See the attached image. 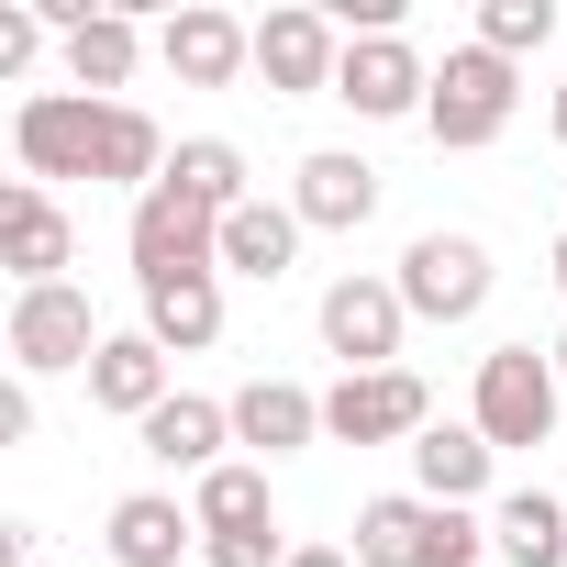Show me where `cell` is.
I'll list each match as a JSON object with an SVG mask.
<instances>
[{"label": "cell", "instance_id": "cb8c5ba5", "mask_svg": "<svg viewBox=\"0 0 567 567\" xmlns=\"http://www.w3.org/2000/svg\"><path fill=\"white\" fill-rule=\"evenodd\" d=\"M167 189H189L200 212H245L256 189H245V156L223 145V134H189L178 156H167Z\"/></svg>", "mask_w": 567, "mask_h": 567}, {"label": "cell", "instance_id": "7c38bea8", "mask_svg": "<svg viewBox=\"0 0 567 567\" xmlns=\"http://www.w3.org/2000/svg\"><path fill=\"white\" fill-rule=\"evenodd\" d=\"M156 56H167L178 90H234V79L256 68V23H234V12H178V23L156 34Z\"/></svg>", "mask_w": 567, "mask_h": 567}, {"label": "cell", "instance_id": "52a82bcc", "mask_svg": "<svg viewBox=\"0 0 567 567\" xmlns=\"http://www.w3.org/2000/svg\"><path fill=\"white\" fill-rule=\"evenodd\" d=\"M112 334L90 323V290H68V278H56V290H12V368L23 379H56V368H90Z\"/></svg>", "mask_w": 567, "mask_h": 567}, {"label": "cell", "instance_id": "30bf717a", "mask_svg": "<svg viewBox=\"0 0 567 567\" xmlns=\"http://www.w3.org/2000/svg\"><path fill=\"white\" fill-rule=\"evenodd\" d=\"M334 68H346L334 12H267V23H256V79H267L278 101H334Z\"/></svg>", "mask_w": 567, "mask_h": 567}, {"label": "cell", "instance_id": "7a4b0ae2", "mask_svg": "<svg viewBox=\"0 0 567 567\" xmlns=\"http://www.w3.org/2000/svg\"><path fill=\"white\" fill-rule=\"evenodd\" d=\"M12 156H23L34 189L101 178V167H112V101H90V90H34V101L12 112Z\"/></svg>", "mask_w": 567, "mask_h": 567}, {"label": "cell", "instance_id": "3957f363", "mask_svg": "<svg viewBox=\"0 0 567 567\" xmlns=\"http://www.w3.org/2000/svg\"><path fill=\"white\" fill-rule=\"evenodd\" d=\"M556 401H567L556 357H534V346H489V357H478V390H467V423L512 456V445H556Z\"/></svg>", "mask_w": 567, "mask_h": 567}, {"label": "cell", "instance_id": "8fae6325", "mask_svg": "<svg viewBox=\"0 0 567 567\" xmlns=\"http://www.w3.org/2000/svg\"><path fill=\"white\" fill-rule=\"evenodd\" d=\"M68 256H79V223L56 212V189L12 178V189H0V267H12L23 290H56V278H68Z\"/></svg>", "mask_w": 567, "mask_h": 567}, {"label": "cell", "instance_id": "d6986e66", "mask_svg": "<svg viewBox=\"0 0 567 567\" xmlns=\"http://www.w3.org/2000/svg\"><path fill=\"white\" fill-rule=\"evenodd\" d=\"M301 212L290 200H245V212H223V267L234 278H256V290H278V278H290V256H301Z\"/></svg>", "mask_w": 567, "mask_h": 567}, {"label": "cell", "instance_id": "5b68a950", "mask_svg": "<svg viewBox=\"0 0 567 567\" xmlns=\"http://www.w3.org/2000/svg\"><path fill=\"white\" fill-rule=\"evenodd\" d=\"M401 301H412V323H478V301H489V245H478V234H412V245H401Z\"/></svg>", "mask_w": 567, "mask_h": 567}, {"label": "cell", "instance_id": "4dcf8cb0", "mask_svg": "<svg viewBox=\"0 0 567 567\" xmlns=\"http://www.w3.org/2000/svg\"><path fill=\"white\" fill-rule=\"evenodd\" d=\"M545 357H556V379H567V334H556V346H545Z\"/></svg>", "mask_w": 567, "mask_h": 567}, {"label": "cell", "instance_id": "e0dca14e", "mask_svg": "<svg viewBox=\"0 0 567 567\" xmlns=\"http://www.w3.org/2000/svg\"><path fill=\"white\" fill-rule=\"evenodd\" d=\"M323 434V401L301 390V379H245L234 390V445H256V456H301Z\"/></svg>", "mask_w": 567, "mask_h": 567}, {"label": "cell", "instance_id": "ac0fdd59", "mask_svg": "<svg viewBox=\"0 0 567 567\" xmlns=\"http://www.w3.org/2000/svg\"><path fill=\"white\" fill-rule=\"evenodd\" d=\"M189 534H200V512H178L167 489H123L101 545H112V567H178V556H189Z\"/></svg>", "mask_w": 567, "mask_h": 567}, {"label": "cell", "instance_id": "4316f807", "mask_svg": "<svg viewBox=\"0 0 567 567\" xmlns=\"http://www.w3.org/2000/svg\"><path fill=\"white\" fill-rule=\"evenodd\" d=\"M23 434H34V390L12 379V390H0V445H23Z\"/></svg>", "mask_w": 567, "mask_h": 567}, {"label": "cell", "instance_id": "ffe728a7", "mask_svg": "<svg viewBox=\"0 0 567 567\" xmlns=\"http://www.w3.org/2000/svg\"><path fill=\"white\" fill-rule=\"evenodd\" d=\"M346 545H357V567H434V501L423 489H379Z\"/></svg>", "mask_w": 567, "mask_h": 567}, {"label": "cell", "instance_id": "603a6c76", "mask_svg": "<svg viewBox=\"0 0 567 567\" xmlns=\"http://www.w3.org/2000/svg\"><path fill=\"white\" fill-rule=\"evenodd\" d=\"M489 545H501V567H567V501H545V489L489 501Z\"/></svg>", "mask_w": 567, "mask_h": 567}, {"label": "cell", "instance_id": "8992f818", "mask_svg": "<svg viewBox=\"0 0 567 567\" xmlns=\"http://www.w3.org/2000/svg\"><path fill=\"white\" fill-rule=\"evenodd\" d=\"M401 334H412V301H401V278H334L323 290V346L346 357V379H368V368H401Z\"/></svg>", "mask_w": 567, "mask_h": 567}, {"label": "cell", "instance_id": "44dd1931", "mask_svg": "<svg viewBox=\"0 0 567 567\" xmlns=\"http://www.w3.org/2000/svg\"><path fill=\"white\" fill-rule=\"evenodd\" d=\"M145 334H156L167 357H200V346H223V267H200V278H167V290H145Z\"/></svg>", "mask_w": 567, "mask_h": 567}, {"label": "cell", "instance_id": "83f0119b", "mask_svg": "<svg viewBox=\"0 0 567 567\" xmlns=\"http://www.w3.org/2000/svg\"><path fill=\"white\" fill-rule=\"evenodd\" d=\"M290 567H357V545H290Z\"/></svg>", "mask_w": 567, "mask_h": 567}, {"label": "cell", "instance_id": "f1b7e54d", "mask_svg": "<svg viewBox=\"0 0 567 567\" xmlns=\"http://www.w3.org/2000/svg\"><path fill=\"white\" fill-rule=\"evenodd\" d=\"M545 123H556V145H567V90H556V112H545Z\"/></svg>", "mask_w": 567, "mask_h": 567}, {"label": "cell", "instance_id": "9c48e42d", "mask_svg": "<svg viewBox=\"0 0 567 567\" xmlns=\"http://www.w3.org/2000/svg\"><path fill=\"white\" fill-rule=\"evenodd\" d=\"M423 423H434V401H423L412 368H368V379H334L323 390V434L334 445H412Z\"/></svg>", "mask_w": 567, "mask_h": 567}, {"label": "cell", "instance_id": "5bb4252c", "mask_svg": "<svg viewBox=\"0 0 567 567\" xmlns=\"http://www.w3.org/2000/svg\"><path fill=\"white\" fill-rule=\"evenodd\" d=\"M134 445H145L156 467H189V478H212V467H223V445H234V401H200V390H178L167 412H145V423H134Z\"/></svg>", "mask_w": 567, "mask_h": 567}, {"label": "cell", "instance_id": "4fadbf2b", "mask_svg": "<svg viewBox=\"0 0 567 567\" xmlns=\"http://www.w3.org/2000/svg\"><path fill=\"white\" fill-rule=\"evenodd\" d=\"M290 212H301L312 234H357V223L379 212V167H368V156H346V145H323V156H301Z\"/></svg>", "mask_w": 567, "mask_h": 567}, {"label": "cell", "instance_id": "277c9868", "mask_svg": "<svg viewBox=\"0 0 567 567\" xmlns=\"http://www.w3.org/2000/svg\"><path fill=\"white\" fill-rule=\"evenodd\" d=\"M123 245H134V278L145 290H167V278H200V267H223V212H200L189 189H145L134 200V223H123Z\"/></svg>", "mask_w": 567, "mask_h": 567}, {"label": "cell", "instance_id": "6da1fadb", "mask_svg": "<svg viewBox=\"0 0 567 567\" xmlns=\"http://www.w3.org/2000/svg\"><path fill=\"white\" fill-rule=\"evenodd\" d=\"M512 112H523V79H512V56H489V45H456V56L434 68L423 134H434L445 156H478V145H501V134H512Z\"/></svg>", "mask_w": 567, "mask_h": 567}, {"label": "cell", "instance_id": "2e32d148", "mask_svg": "<svg viewBox=\"0 0 567 567\" xmlns=\"http://www.w3.org/2000/svg\"><path fill=\"white\" fill-rule=\"evenodd\" d=\"M489 434L478 423H423L412 434V478H423V501H445V512H478V489H489Z\"/></svg>", "mask_w": 567, "mask_h": 567}, {"label": "cell", "instance_id": "d4e9b609", "mask_svg": "<svg viewBox=\"0 0 567 567\" xmlns=\"http://www.w3.org/2000/svg\"><path fill=\"white\" fill-rule=\"evenodd\" d=\"M189 512H200V545H212V534H267V523H278V512H267V467H234V456L200 478Z\"/></svg>", "mask_w": 567, "mask_h": 567}, {"label": "cell", "instance_id": "9a60e30c", "mask_svg": "<svg viewBox=\"0 0 567 567\" xmlns=\"http://www.w3.org/2000/svg\"><path fill=\"white\" fill-rule=\"evenodd\" d=\"M178 390H167V346L156 334H112L101 357H90V412H123V423H145V412H167Z\"/></svg>", "mask_w": 567, "mask_h": 567}, {"label": "cell", "instance_id": "f546056e", "mask_svg": "<svg viewBox=\"0 0 567 567\" xmlns=\"http://www.w3.org/2000/svg\"><path fill=\"white\" fill-rule=\"evenodd\" d=\"M556 290H567V234H556Z\"/></svg>", "mask_w": 567, "mask_h": 567}, {"label": "cell", "instance_id": "484cf974", "mask_svg": "<svg viewBox=\"0 0 567 567\" xmlns=\"http://www.w3.org/2000/svg\"><path fill=\"white\" fill-rule=\"evenodd\" d=\"M556 34V0H478V45L489 56H534Z\"/></svg>", "mask_w": 567, "mask_h": 567}, {"label": "cell", "instance_id": "ba28073f", "mask_svg": "<svg viewBox=\"0 0 567 567\" xmlns=\"http://www.w3.org/2000/svg\"><path fill=\"white\" fill-rule=\"evenodd\" d=\"M334 101L357 123H401L434 101V68L412 56V34H346V68H334Z\"/></svg>", "mask_w": 567, "mask_h": 567}, {"label": "cell", "instance_id": "7402d4cb", "mask_svg": "<svg viewBox=\"0 0 567 567\" xmlns=\"http://www.w3.org/2000/svg\"><path fill=\"white\" fill-rule=\"evenodd\" d=\"M134 56H145V34H134V12H90V23L68 34V90H90V101H123V79H134Z\"/></svg>", "mask_w": 567, "mask_h": 567}]
</instances>
